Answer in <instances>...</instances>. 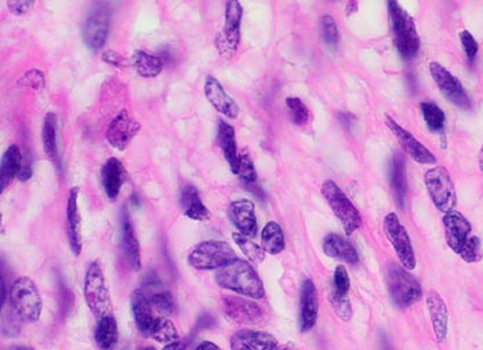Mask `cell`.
Wrapping results in <instances>:
<instances>
[{
  "instance_id": "obj_6",
  "label": "cell",
  "mask_w": 483,
  "mask_h": 350,
  "mask_svg": "<svg viewBox=\"0 0 483 350\" xmlns=\"http://www.w3.org/2000/svg\"><path fill=\"white\" fill-rule=\"evenodd\" d=\"M233 248L218 240H207L199 243L188 255V264L197 271H215L236 261Z\"/></svg>"
},
{
  "instance_id": "obj_32",
  "label": "cell",
  "mask_w": 483,
  "mask_h": 350,
  "mask_svg": "<svg viewBox=\"0 0 483 350\" xmlns=\"http://www.w3.org/2000/svg\"><path fill=\"white\" fill-rule=\"evenodd\" d=\"M122 234H123V248L126 258L130 264V267L135 271L141 269V253H139V243L135 232V226L130 222V219L125 215L123 218V226H122Z\"/></svg>"
},
{
  "instance_id": "obj_24",
  "label": "cell",
  "mask_w": 483,
  "mask_h": 350,
  "mask_svg": "<svg viewBox=\"0 0 483 350\" xmlns=\"http://www.w3.org/2000/svg\"><path fill=\"white\" fill-rule=\"evenodd\" d=\"M125 178H126V171L121 160H118L116 157L108 159L101 168L102 186L108 199L116 200V198L121 193Z\"/></svg>"
},
{
  "instance_id": "obj_41",
  "label": "cell",
  "mask_w": 483,
  "mask_h": 350,
  "mask_svg": "<svg viewBox=\"0 0 483 350\" xmlns=\"http://www.w3.org/2000/svg\"><path fill=\"white\" fill-rule=\"evenodd\" d=\"M329 301L332 303V308L335 310V313L344 321H349L353 316V310H352V305H351V299L348 295L345 294H339L336 291L332 289L330 295H329Z\"/></svg>"
},
{
  "instance_id": "obj_30",
  "label": "cell",
  "mask_w": 483,
  "mask_h": 350,
  "mask_svg": "<svg viewBox=\"0 0 483 350\" xmlns=\"http://www.w3.org/2000/svg\"><path fill=\"white\" fill-rule=\"evenodd\" d=\"M181 205L185 216L192 221H208L211 214L199 198V192L192 186L187 185L181 193Z\"/></svg>"
},
{
  "instance_id": "obj_29",
  "label": "cell",
  "mask_w": 483,
  "mask_h": 350,
  "mask_svg": "<svg viewBox=\"0 0 483 350\" xmlns=\"http://www.w3.org/2000/svg\"><path fill=\"white\" fill-rule=\"evenodd\" d=\"M391 186L395 193L399 207L404 210L408 195V173H406V160L402 154H395L391 163Z\"/></svg>"
},
{
  "instance_id": "obj_21",
  "label": "cell",
  "mask_w": 483,
  "mask_h": 350,
  "mask_svg": "<svg viewBox=\"0 0 483 350\" xmlns=\"http://www.w3.org/2000/svg\"><path fill=\"white\" fill-rule=\"evenodd\" d=\"M205 95L213 108L225 118L233 120L239 116L238 104L227 94L222 84L214 76H207L205 80Z\"/></svg>"
},
{
  "instance_id": "obj_47",
  "label": "cell",
  "mask_w": 483,
  "mask_h": 350,
  "mask_svg": "<svg viewBox=\"0 0 483 350\" xmlns=\"http://www.w3.org/2000/svg\"><path fill=\"white\" fill-rule=\"evenodd\" d=\"M6 6L11 14L24 15L33 8L35 1L33 0H10L6 3Z\"/></svg>"
},
{
  "instance_id": "obj_49",
  "label": "cell",
  "mask_w": 483,
  "mask_h": 350,
  "mask_svg": "<svg viewBox=\"0 0 483 350\" xmlns=\"http://www.w3.org/2000/svg\"><path fill=\"white\" fill-rule=\"evenodd\" d=\"M340 122H342L344 126H346L348 129H351L352 125L355 123V116L351 115V113H346V112L340 113Z\"/></svg>"
},
{
  "instance_id": "obj_40",
  "label": "cell",
  "mask_w": 483,
  "mask_h": 350,
  "mask_svg": "<svg viewBox=\"0 0 483 350\" xmlns=\"http://www.w3.org/2000/svg\"><path fill=\"white\" fill-rule=\"evenodd\" d=\"M321 29H322V38H323L325 43L330 47H337L340 43V32H339V26H337L336 19L329 14L322 15Z\"/></svg>"
},
{
  "instance_id": "obj_13",
  "label": "cell",
  "mask_w": 483,
  "mask_h": 350,
  "mask_svg": "<svg viewBox=\"0 0 483 350\" xmlns=\"http://www.w3.org/2000/svg\"><path fill=\"white\" fill-rule=\"evenodd\" d=\"M385 125L397 141L399 142L404 152L415 163L424 164V166L436 164L438 159L435 157V154L417 140L411 132L404 129L395 119H392L390 115H385Z\"/></svg>"
},
{
  "instance_id": "obj_23",
  "label": "cell",
  "mask_w": 483,
  "mask_h": 350,
  "mask_svg": "<svg viewBox=\"0 0 483 350\" xmlns=\"http://www.w3.org/2000/svg\"><path fill=\"white\" fill-rule=\"evenodd\" d=\"M79 186H75L69 191L68 203H67V219H68V237L70 250L73 255L79 257L82 251V218L77 206Z\"/></svg>"
},
{
  "instance_id": "obj_16",
  "label": "cell",
  "mask_w": 483,
  "mask_h": 350,
  "mask_svg": "<svg viewBox=\"0 0 483 350\" xmlns=\"http://www.w3.org/2000/svg\"><path fill=\"white\" fill-rule=\"evenodd\" d=\"M109 22H111V15L107 8H98L94 10L86 24H84V31H83V39L86 46L93 50L98 51L105 46L108 32H109Z\"/></svg>"
},
{
  "instance_id": "obj_54",
  "label": "cell",
  "mask_w": 483,
  "mask_h": 350,
  "mask_svg": "<svg viewBox=\"0 0 483 350\" xmlns=\"http://www.w3.org/2000/svg\"><path fill=\"white\" fill-rule=\"evenodd\" d=\"M139 350H155L153 348H151V347H146V348H142V349Z\"/></svg>"
},
{
  "instance_id": "obj_26",
  "label": "cell",
  "mask_w": 483,
  "mask_h": 350,
  "mask_svg": "<svg viewBox=\"0 0 483 350\" xmlns=\"http://www.w3.org/2000/svg\"><path fill=\"white\" fill-rule=\"evenodd\" d=\"M130 305H132V312H133L139 333L145 337H149L155 317L152 315V305L142 289L133 291Z\"/></svg>"
},
{
  "instance_id": "obj_48",
  "label": "cell",
  "mask_w": 483,
  "mask_h": 350,
  "mask_svg": "<svg viewBox=\"0 0 483 350\" xmlns=\"http://www.w3.org/2000/svg\"><path fill=\"white\" fill-rule=\"evenodd\" d=\"M31 177H32V170H31V167H29L28 164H22V168H21V171H20V174H18L17 178H18L20 181L25 182V181H28Z\"/></svg>"
},
{
  "instance_id": "obj_19",
  "label": "cell",
  "mask_w": 483,
  "mask_h": 350,
  "mask_svg": "<svg viewBox=\"0 0 483 350\" xmlns=\"http://www.w3.org/2000/svg\"><path fill=\"white\" fill-rule=\"evenodd\" d=\"M231 350H282L274 335L257 330H239L231 337Z\"/></svg>"
},
{
  "instance_id": "obj_14",
  "label": "cell",
  "mask_w": 483,
  "mask_h": 350,
  "mask_svg": "<svg viewBox=\"0 0 483 350\" xmlns=\"http://www.w3.org/2000/svg\"><path fill=\"white\" fill-rule=\"evenodd\" d=\"M222 306L227 317L239 324H259L264 320L263 308L252 299L225 295Z\"/></svg>"
},
{
  "instance_id": "obj_9",
  "label": "cell",
  "mask_w": 483,
  "mask_h": 350,
  "mask_svg": "<svg viewBox=\"0 0 483 350\" xmlns=\"http://www.w3.org/2000/svg\"><path fill=\"white\" fill-rule=\"evenodd\" d=\"M424 182L428 195L438 210L445 214L454 211L457 206V193L453 180L445 167L436 166L428 170L424 175Z\"/></svg>"
},
{
  "instance_id": "obj_45",
  "label": "cell",
  "mask_w": 483,
  "mask_h": 350,
  "mask_svg": "<svg viewBox=\"0 0 483 350\" xmlns=\"http://www.w3.org/2000/svg\"><path fill=\"white\" fill-rule=\"evenodd\" d=\"M351 288V280H349V275L344 265H339L335 269V276H333V291L339 292V294H345L348 295Z\"/></svg>"
},
{
  "instance_id": "obj_11",
  "label": "cell",
  "mask_w": 483,
  "mask_h": 350,
  "mask_svg": "<svg viewBox=\"0 0 483 350\" xmlns=\"http://www.w3.org/2000/svg\"><path fill=\"white\" fill-rule=\"evenodd\" d=\"M243 17L242 4L236 0L225 3V24L215 40L218 53L225 58H232L240 43V24Z\"/></svg>"
},
{
  "instance_id": "obj_18",
  "label": "cell",
  "mask_w": 483,
  "mask_h": 350,
  "mask_svg": "<svg viewBox=\"0 0 483 350\" xmlns=\"http://www.w3.org/2000/svg\"><path fill=\"white\" fill-rule=\"evenodd\" d=\"M319 298L318 291L311 279H305L301 288L300 298V330L301 333L311 331L318 320Z\"/></svg>"
},
{
  "instance_id": "obj_7",
  "label": "cell",
  "mask_w": 483,
  "mask_h": 350,
  "mask_svg": "<svg viewBox=\"0 0 483 350\" xmlns=\"http://www.w3.org/2000/svg\"><path fill=\"white\" fill-rule=\"evenodd\" d=\"M10 301L18 317L35 323L42 315V296L33 280L29 278H18L10 289Z\"/></svg>"
},
{
  "instance_id": "obj_22",
  "label": "cell",
  "mask_w": 483,
  "mask_h": 350,
  "mask_svg": "<svg viewBox=\"0 0 483 350\" xmlns=\"http://www.w3.org/2000/svg\"><path fill=\"white\" fill-rule=\"evenodd\" d=\"M148 296L152 308L163 315H170L174 312V301L169 289L164 288V284L158 279L156 275H148L144 280L141 288Z\"/></svg>"
},
{
  "instance_id": "obj_46",
  "label": "cell",
  "mask_w": 483,
  "mask_h": 350,
  "mask_svg": "<svg viewBox=\"0 0 483 350\" xmlns=\"http://www.w3.org/2000/svg\"><path fill=\"white\" fill-rule=\"evenodd\" d=\"M101 60H102L105 64H108V65H111V67H114V68H118V70H126V68H129V67L132 65V63H130L125 56L119 54V53L115 51V50H107V51H104V53L101 54Z\"/></svg>"
},
{
  "instance_id": "obj_27",
  "label": "cell",
  "mask_w": 483,
  "mask_h": 350,
  "mask_svg": "<svg viewBox=\"0 0 483 350\" xmlns=\"http://www.w3.org/2000/svg\"><path fill=\"white\" fill-rule=\"evenodd\" d=\"M217 142L224 153L225 160L229 164V168L233 174H238L239 167V153L236 146V137H235V129L227 123L225 120H218V133H217Z\"/></svg>"
},
{
  "instance_id": "obj_28",
  "label": "cell",
  "mask_w": 483,
  "mask_h": 350,
  "mask_svg": "<svg viewBox=\"0 0 483 350\" xmlns=\"http://www.w3.org/2000/svg\"><path fill=\"white\" fill-rule=\"evenodd\" d=\"M22 168V154L17 145H10L1 157L0 166V191L4 189L13 182L15 177H18Z\"/></svg>"
},
{
  "instance_id": "obj_5",
  "label": "cell",
  "mask_w": 483,
  "mask_h": 350,
  "mask_svg": "<svg viewBox=\"0 0 483 350\" xmlns=\"http://www.w3.org/2000/svg\"><path fill=\"white\" fill-rule=\"evenodd\" d=\"M83 294L86 303L93 316L101 320L105 316L112 315V301L102 268L98 261H93L84 275Z\"/></svg>"
},
{
  "instance_id": "obj_51",
  "label": "cell",
  "mask_w": 483,
  "mask_h": 350,
  "mask_svg": "<svg viewBox=\"0 0 483 350\" xmlns=\"http://www.w3.org/2000/svg\"><path fill=\"white\" fill-rule=\"evenodd\" d=\"M197 350H222L221 348H218L215 344H213V342H202L198 348H197Z\"/></svg>"
},
{
  "instance_id": "obj_33",
  "label": "cell",
  "mask_w": 483,
  "mask_h": 350,
  "mask_svg": "<svg viewBox=\"0 0 483 350\" xmlns=\"http://www.w3.org/2000/svg\"><path fill=\"white\" fill-rule=\"evenodd\" d=\"M95 342L101 350H112L115 348L118 342V323L112 315L98 320L95 328Z\"/></svg>"
},
{
  "instance_id": "obj_1",
  "label": "cell",
  "mask_w": 483,
  "mask_h": 350,
  "mask_svg": "<svg viewBox=\"0 0 483 350\" xmlns=\"http://www.w3.org/2000/svg\"><path fill=\"white\" fill-rule=\"evenodd\" d=\"M442 222L449 248L467 264L480 262L483 258L482 243L473 234L471 222L456 210L445 214Z\"/></svg>"
},
{
  "instance_id": "obj_12",
  "label": "cell",
  "mask_w": 483,
  "mask_h": 350,
  "mask_svg": "<svg viewBox=\"0 0 483 350\" xmlns=\"http://www.w3.org/2000/svg\"><path fill=\"white\" fill-rule=\"evenodd\" d=\"M429 73L440 93L447 98V101H450L453 105L461 109L471 108V100L467 91L464 90L461 81L453 73H450L439 63L429 64Z\"/></svg>"
},
{
  "instance_id": "obj_3",
  "label": "cell",
  "mask_w": 483,
  "mask_h": 350,
  "mask_svg": "<svg viewBox=\"0 0 483 350\" xmlns=\"http://www.w3.org/2000/svg\"><path fill=\"white\" fill-rule=\"evenodd\" d=\"M387 6L395 49L404 58H414L421 43L412 15L398 1L391 0Z\"/></svg>"
},
{
  "instance_id": "obj_38",
  "label": "cell",
  "mask_w": 483,
  "mask_h": 350,
  "mask_svg": "<svg viewBox=\"0 0 483 350\" xmlns=\"http://www.w3.org/2000/svg\"><path fill=\"white\" fill-rule=\"evenodd\" d=\"M232 239L252 264H261L266 260V251L263 250V247L252 241L250 237L238 232L232 233Z\"/></svg>"
},
{
  "instance_id": "obj_17",
  "label": "cell",
  "mask_w": 483,
  "mask_h": 350,
  "mask_svg": "<svg viewBox=\"0 0 483 350\" xmlns=\"http://www.w3.org/2000/svg\"><path fill=\"white\" fill-rule=\"evenodd\" d=\"M228 216L231 222L235 225V228L239 230V233L247 236V237H256L259 225H257V216L254 203L247 199L235 200L228 207Z\"/></svg>"
},
{
  "instance_id": "obj_36",
  "label": "cell",
  "mask_w": 483,
  "mask_h": 350,
  "mask_svg": "<svg viewBox=\"0 0 483 350\" xmlns=\"http://www.w3.org/2000/svg\"><path fill=\"white\" fill-rule=\"evenodd\" d=\"M149 337H152L156 342H162V344H173L180 341V335L174 323L164 317L155 319Z\"/></svg>"
},
{
  "instance_id": "obj_43",
  "label": "cell",
  "mask_w": 483,
  "mask_h": 350,
  "mask_svg": "<svg viewBox=\"0 0 483 350\" xmlns=\"http://www.w3.org/2000/svg\"><path fill=\"white\" fill-rule=\"evenodd\" d=\"M20 84L31 87L36 91H40L46 86V77L45 73L39 70H31L24 73V76L20 80Z\"/></svg>"
},
{
  "instance_id": "obj_20",
  "label": "cell",
  "mask_w": 483,
  "mask_h": 350,
  "mask_svg": "<svg viewBox=\"0 0 483 350\" xmlns=\"http://www.w3.org/2000/svg\"><path fill=\"white\" fill-rule=\"evenodd\" d=\"M427 308L429 312V319L434 330L436 342L442 344L447 338L449 327V310L445 299L435 289H429L427 295Z\"/></svg>"
},
{
  "instance_id": "obj_34",
  "label": "cell",
  "mask_w": 483,
  "mask_h": 350,
  "mask_svg": "<svg viewBox=\"0 0 483 350\" xmlns=\"http://www.w3.org/2000/svg\"><path fill=\"white\" fill-rule=\"evenodd\" d=\"M42 142L43 149L47 157L53 163H59V145H57V116L53 112H49L45 116L43 129H42Z\"/></svg>"
},
{
  "instance_id": "obj_50",
  "label": "cell",
  "mask_w": 483,
  "mask_h": 350,
  "mask_svg": "<svg viewBox=\"0 0 483 350\" xmlns=\"http://www.w3.org/2000/svg\"><path fill=\"white\" fill-rule=\"evenodd\" d=\"M187 349V345L185 342L183 341H177V342H173V344H167L164 348L162 350H185Z\"/></svg>"
},
{
  "instance_id": "obj_2",
  "label": "cell",
  "mask_w": 483,
  "mask_h": 350,
  "mask_svg": "<svg viewBox=\"0 0 483 350\" xmlns=\"http://www.w3.org/2000/svg\"><path fill=\"white\" fill-rule=\"evenodd\" d=\"M215 281L221 288L233 291L250 299H263L266 296L264 284L250 262L236 260L221 268L215 273Z\"/></svg>"
},
{
  "instance_id": "obj_52",
  "label": "cell",
  "mask_w": 483,
  "mask_h": 350,
  "mask_svg": "<svg viewBox=\"0 0 483 350\" xmlns=\"http://www.w3.org/2000/svg\"><path fill=\"white\" fill-rule=\"evenodd\" d=\"M478 166H480V170L483 173V145L480 150V156H478Z\"/></svg>"
},
{
  "instance_id": "obj_4",
  "label": "cell",
  "mask_w": 483,
  "mask_h": 350,
  "mask_svg": "<svg viewBox=\"0 0 483 350\" xmlns=\"http://www.w3.org/2000/svg\"><path fill=\"white\" fill-rule=\"evenodd\" d=\"M385 283L392 302L402 309L411 308L421 299L422 289L418 280L402 265L390 262L385 269Z\"/></svg>"
},
{
  "instance_id": "obj_42",
  "label": "cell",
  "mask_w": 483,
  "mask_h": 350,
  "mask_svg": "<svg viewBox=\"0 0 483 350\" xmlns=\"http://www.w3.org/2000/svg\"><path fill=\"white\" fill-rule=\"evenodd\" d=\"M236 175H239V178L245 182L246 186L257 182V171H256L253 160L247 152H242L239 154V167H238Z\"/></svg>"
},
{
  "instance_id": "obj_44",
  "label": "cell",
  "mask_w": 483,
  "mask_h": 350,
  "mask_svg": "<svg viewBox=\"0 0 483 350\" xmlns=\"http://www.w3.org/2000/svg\"><path fill=\"white\" fill-rule=\"evenodd\" d=\"M460 40H461V46H463V50L466 53L468 63L474 64L477 54H478V50H480V46H478L475 38L468 31H463L460 33Z\"/></svg>"
},
{
  "instance_id": "obj_10",
  "label": "cell",
  "mask_w": 483,
  "mask_h": 350,
  "mask_svg": "<svg viewBox=\"0 0 483 350\" xmlns=\"http://www.w3.org/2000/svg\"><path fill=\"white\" fill-rule=\"evenodd\" d=\"M383 229H384V233H385L387 239L390 240L392 248L395 250L401 265L405 269L412 272L413 269H415L417 260H415L411 236H409L406 228L404 226V223L401 222L399 216L395 212L387 214V216L384 218V222H383Z\"/></svg>"
},
{
  "instance_id": "obj_15",
  "label": "cell",
  "mask_w": 483,
  "mask_h": 350,
  "mask_svg": "<svg viewBox=\"0 0 483 350\" xmlns=\"http://www.w3.org/2000/svg\"><path fill=\"white\" fill-rule=\"evenodd\" d=\"M139 129L141 125L126 109H123L111 120L105 137L114 149L125 150L137 136Z\"/></svg>"
},
{
  "instance_id": "obj_25",
  "label": "cell",
  "mask_w": 483,
  "mask_h": 350,
  "mask_svg": "<svg viewBox=\"0 0 483 350\" xmlns=\"http://www.w3.org/2000/svg\"><path fill=\"white\" fill-rule=\"evenodd\" d=\"M323 253L330 257L340 260L349 265H358L359 264V255L353 244L337 233H329L323 239Z\"/></svg>"
},
{
  "instance_id": "obj_35",
  "label": "cell",
  "mask_w": 483,
  "mask_h": 350,
  "mask_svg": "<svg viewBox=\"0 0 483 350\" xmlns=\"http://www.w3.org/2000/svg\"><path fill=\"white\" fill-rule=\"evenodd\" d=\"M261 247L266 253L271 255H277L284 250V234L279 223L271 221L264 226L261 232Z\"/></svg>"
},
{
  "instance_id": "obj_39",
  "label": "cell",
  "mask_w": 483,
  "mask_h": 350,
  "mask_svg": "<svg viewBox=\"0 0 483 350\" xmlns=\"http://www.w3.org/2000/svg\"><path fill=\"white\" fill-rule=\"evenodd\" d=\"M286 106L290 115V119L294 125L302 126L309 120V109L298 97L286 98Z\"/></svg>"
},
{
  "instance_id": "obj_8",
  "label": "cell",
  "mask_w": 483,
  "mask_h": 350,
  "mask_svg": "<svg viewBox=\"0 0 483 350\" xmlns=\"http://www.w3.org/2000/svg\"><path fill=\"white\" fill-rule=\"evenodd\" d=\"M322 196L328 206L339 218L346 236L353 234L362 226V215L353 203L348 199L343 189L332 180H328L322 185Z\"/></svg>"
},
{
  "instance_id": "obj_53",
  "label": "cell",
  "mask_w": 483,
  "mask_h": 350,
  "mask_svg": "<svg viewBox=\"0 0 483 350\" xmlns=\"http://www.w3.org/2000/svg\"><path fill=\"white\" fill-rule=\"evenodd\" d=\"M7 350H35L32 349V348H28V347H11V348H8Z\"/></svg>"
},
{
  "instance_id": "obj_37",
  "label": "cell",
  "mask_w": 483,
  "mask_h": 350,
  "mask_svg": "<svg viewBox=\"0 0 483 350\" xmlns=\"http://www.w3.org/2000/svg\"><path fill=\"white\" fill-rule=\"evenodd\" d=\"M420 108H421V113H422V118L425 120L427 127L432 133L443 132L445 120H446L445 112L435 102H429V101L422 102L420 105Z\"/></svg>"
},
{
  "instance_id": "obj_31",
  "label": "cell",
  "mask_w": 483,
  "mask_h": 350,
  "mask_svg": "<svg viewBox=\"0 0 483 350\" xmlns=\"http://www.w3.org/2000/svg\"><path fill=\"white\" fill-rule=\"evenodd\" d=\"M130 63L138 74L144 79L156 77L163 70V60L160 57L142 50H137L133 54Z\"/></svg>"
}]
</instances>
